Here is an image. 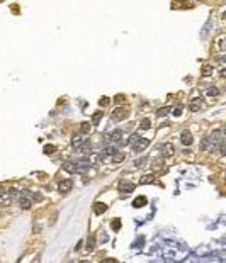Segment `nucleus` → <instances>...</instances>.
Masks as SVG:
<instances>
[{
  "label": "nucleus",
  "mask_w": 226,
  "mask_h": 263,
  "mask_svg": "<svg viewBox=\"0 0 226 263\" xmlns=\"http://www.w3.org/2000/svg\"><path fill=\"white\" fill-rule=\"evenodd\" d=\"M128 143L131 144V148H133L134 153L145 151V148L150 144V141H148V139H145V138H139V134H131V136H129V141H128Z\"/></svg>",
  "instance_id": "nucleus-1"
},
{
  "label": "nucleus",
  "mask_w": 226,
  "mask_h": 263,
  "mask_svg": "<svg viewBox=\"0 0 226 263\" xmlns=\"http://www.w3.org/2000/svg\"><path fill=\"white\" fill-rule=\"evenodd\" d=\"M160 151H162V156L163 158H170V156H173L175 148H173L172 143H163V144L160 146Z\"/></svg>",
  "instance_id": "nucleus-2"
},
{
  "label": "nucleus",
  "mask_w": 226,
  "mask_h": 263,
  "mask_svg": "<svg viewBox=\"0 0 226 263\" xmlns=\"http://www.w3.org/2000/svg\"><path fill=\"white\" fill-rule=\"evenodd\" d=\"M128 115H129V110H128L126 107H118V109L114 110V114H112V119H114V121H123Z\"/></svg>",
  "instance_id": "nucleus-3"
},
{
  "label": "nucleus",
  "mask_w": 226,
  "mask_h": 263,
  "mask_svg": "<svg viewBox=\"0 0 226 263\" xmlns=\"http://www.w3.org/2000/svg\"><path fill=\"white\" fill-rule=\"evenodd\" d=\"M72 187H73V182L70 180V178H65L63 182H60V185H58V190H60L61 194H68V192L72 190Z\"/></svg>",
  "instance_id": "nucleus-4"
},
{
  "label": "nucleus",
  "mask_w": 226,
  "mask_h": 263,
  "mask_svg": "<svg viewBox=\"0 0 226 263\" xmlns=\"http://www.w3.org/2000/svg\"><path fill=\"white\" fill-rule=\"evenodd\" d=\"M133 190H134V183H131V182H121L119 183V192H123V194H129Z\"/></svg>",
  "instance_id": "nucleus-5"
},
{
  "label": "nucleus",
  "mask_w": 226,
  "mask_h": 263,
  "mask_svg": "<svg viewBox=\"0 0 226 263\" xmlns=\"http://www.w3.org/2000/svg\"><path fill=\"white\" fill-rule=\"evenodd\" d=\"M180 141H182V144H184V146H190V144L194 143L192 134H190L189 131H184V133L180 134Z\"/></svg>",
  "instance_id": "nucleus-6"
},
{
  "label": "nucleus",
  "mask_w": 226,
  "mask_h": 263,
  "mask_svg": "<svg viewBox=\"0 0 226 263\" xmlns=\"http://www.w3.org/2000/svg\"><path fill=\"white\" fill-rule=\"evenodd\" d=\"M87 143H88V139H87V138H83L82 134H78V136H75V138H73V146H75V148H78V149L82 148V146H85Z\"/></svg>",
  "instance_id": "nucleus-7"
},
{
  "label": "nucleus",
  "mask_w": 226,
  "mask_h": 263,
  "mask_svg": "<svg viewBox=\"0 0 226 263\" xmlns=\"http://www.w3.org/2000/svg\"><path fill=\"white\" fill-rule=\"evenodd\" d=\"M107 138L111 139L112 143H119L121 138H123V131H121V129H116V131H112L111 136H107Z\"/></svg>",
  "instance_id": "nucleus-8"
},
{
  "label": "nucleus",
  "mask_w": 226,
  "mask_h": 263,
  "mask_svg": "<svg viewBox=\"0 0 226 263\" xmlns=\"http://www.w3.org/2000/svg\"><path fill=\"white\" fill-rule=\"evenodd\" d=\"M19 204H21V207L22 209H31V200L27 199V195L26 194H21V199H19Z\"/></svg>",
  "instance_id": "nucleus-9"
},
{
  "label": "nucleus",
  "mask_w": 226,
  "mask_h": 263,
  "mask_svg": "<svg viewBox=\"0 0 226 263\" xmlns=\"http://www.w3.org/2000/svg\"><path fill=\"white\" fill-rule=\"evenodd\" d=\"M106 211H107L106 204H102V202H95V204H93V212H95L97 216L102 214V212H106Z\"/></svg>",
  "instance_id": "nucleus-10"
},
{
  "label": "nucleus",
  "mask_w": 226,
  "mask_h": 263,
  "mask_svg": "<svg viewBox=\"0 0 226 263\" xmlns=\"http://www.w3.org/2000/svg\"><path fill=\"white\" fill-rule=\"evenodd\" d=\"M146 197H143V195H139V197H136L134 199V202H133V206L136 207V209H139V207H143V206H146Z\"/></svg>",
  "instance_id": "nucleus-11"
},
{
  "label": "nucleus",
  "mask_w": 226,
  "mask_h": 263,
  "mask_svg": "<svg viewBox=\"0 0 226 263\" xmlns=\"http://www.w3.org/2000/svg\"><path fill=\"white\" fill-rule=\"evenodd\" d=\"M199 109H201V100H199V99H194L192 102H190V110H192V112H197Z\"/></svg>",
  "instance_id": "nucleus-12"
},
{
  "label": "nucleus",
  "mask_w": 226,
  "mask_h": 263,
  "mask_svg": "<svg viewBox=\"0 0 226 263\" xmlns=\"http://www.w3.org/2000/svg\"><path fill=\"white\" fill-rule=\"evenodd\" d=\"M141 183L143 185H148V183H155V175H145L141 178Z\"/></svg>",
  "instance_id": "nucleus-13"
},
{
  "label": "nucleus",
  "mask_w": 226,
  "mask_h": 263,
  "mask_svg": "<svg viewBox=\"0 0 226 263\" xmlns=\"http://www.w3.org/2000/svg\"><path fill=\"white\" fill-rule=\"evenodd\" d=\"M104 115V110H99V112H95V114H93V117H92V124H99V121H100V117H102Z\"/></svg>",
  "instance_id": "nucleus-14"
},
{
  "label": "nucleus",
  "mask_w": 226,
  "mask_h": 263,
  "mask_svg": "<svg viewBox=\"0 0 226 263\" xmlns=\"http://www.w3.org/2000/svg\"><path fill=\"white\" fill-rule=\"evenodd\" d=\"M95 248V236H88V241H87V250L92 251Z\"/></svg>",
  "instance_id": "nucleus-15"
},
{
  "label": "nucleus",
  "mask_w": 226,
  "mask_h": 263,
  "mask_svg": "<svg viewBox=\"0 0 226 263\" xmlns=\"http://www.w3.org/2000/svg\"><path fill=\"white\" fill-rule=\"evenodd\" d=\"M170 112H172V109H170V107H163V109L157 110V115H158V117H163V115L170 114Z\"/></svg>",
  "instance_id": "nucleus-16"
},
{
  "label": "nucleus",
  "mask_w": 226,
  "mask_h": 263,
  "mask_svg": "<svg viewBox=\"0 0 226 263\" xmlns=\"http://www.w3.org/2000/svg\"><path fill=\"white\" fill-rule=\"evenodd\" d=\"M80 133H82V134L90 133V124H88V122H82V126H80Z\"/></svg>",
  "instance_id": "nucleus-17"
},
{
  "label": "nucleus",
  "mask_w": 226,
  "mask_h": 263,
  "mask_svg": "<svg viewBox=\"0 0 226 263\" xmlns=\"http://www.w3.org/2000/svg\"><path fill=\"white\" fill-rule=\"evenodd\" d=\"M0 199H2L3 202H10V195H9V192H5V190H2V188H0Z\"/></svg>",
  "instance_id": "nucleus-18"
},
{
  "label": "nucleus",
  "mask_w": 226,
  "mask_h": 263,
  "mask_svg": "<svg viewBox=\"0 0 226 263\" xmlns=\"http://www.w3.org/2000/svg\"><path fill=\"white\" fill-rule=\"evenodd\" d=\"M151 166H153V170H158V168H162V165H163V160H158V158H155L153 161H151Z\"/></svg>",
  "instance_id": "nucleus-19"
},
{
  "label": "nucleus",
  "mask_w": 226,
  "mask_h": 263,
  "mask_svg": "<svg viewBox=\"0 0 226 263\" xmlns=\"http://www.w3.org/2000/svg\"><path fill=\"white\" fill-rule=\"evenodd\" d=\"M123 160H124V154H123V153H114V156H112V161H114V163L123 161Z\"/></svg>",
  "instance_id": "nucleus-20"
},
{
  "label": "nucleus",
  "mask_w": 226,
  "mask_h": 263,
  "mask_svg": "<svg viewBox=\"0 0 226 263\" xmlns=\"http://www.w3.org/2000/svg\"><path fill=\"white\" fill-rule=\"evenodd\" d=\"M208 95H209V97H216V95H219V90H218V88H209V90H208Z\"/></svg>",
  "instance_id": "nucleus-21"
},
{
  "label": "nucleus",
  "mask_w": 226,
  "mask_h": 263,
  "mask_svg": "<svg viewBox=\"0 0 226 263\" xmlns=\"http://www.w3.org/2000/svg\"><path fill=\"white\" fill-rule=\"evenodd\" d=\"M139 127H141V129H148V127H150V119H143Z\"/></svg>",
  "instance_id": "nucleus-22"
},
{
  "label": "nucleus",
  "mask_w": 226,
  "mask_h": 263,
  "mask_svg": "<svg viewBox=\"0 0 226 263\" xmlns=\"http://www.w3.org/2000/svg\"><path fill=\"white\" fill-rule=\"evenodd\" d=\"M211 73H213V68H211V66H204V70H202V75H204V76H209Z\"/></svg>",
  "instance_id": "nucleus-23"
},
{
  "label": "nucleus",
  "mask_w": 226,
  "mask_h": 263,
  "mask_svg": "<svg viewBox=\"0 0 226 263\" xmlns=\"http://www.w3.org/2000/svg\"><path fill=\"white\" fill-rule=\"evenodd\" d=\"M114 102H116V104H123V102H124V95H116Z\"/></svg>",
  "instance_id": "nucleus-24"
},
{
  "label": "nucleus",
  "mask_w": 226,
  "mask_h": 263,
  "mask_svg": "<svg viewBox=\"0 0 226 263\" xmlns=\"http://www.w3.org/2000/svg\"><path fill=\"white\" fill-rule=\"evenodd\" d=\"M54 149H56V148H54V146H46V148H44V153L51 154V153H54Z\"/></svg>",
  "instance_id": "nucleus-25"
},
{
  "label": "nucleus",
  "mask_w": 226,
  "mask_h": 263,
  "mask_svg": "<svg viewBox=\"0 0 226 263\" xmlns=\"http://www.w3.org/2000/svg\"><path fill=\"white\" fill-rule=\"evenodd\" d=\"M121 227V221H112V229H119Z\"/></svg>",
  "instance_id": "nucleus-26"
},
{
  "label": "nucleus",
  "mask_w": 226,
  "mask_h": 263,
  "mask_svg": "<svg viewBox=\"0 0 226 263\" xmlns=\"http://www.w3.org/2000/svg\"><path fill=\"white\" fill-rule=\"evenodd\" d=\"M107 104H109L107 99H100V105H107Z\"/></svg>",
  "instance_id": "nucleus-27"
},
{
  "label": "nucleus",
  "mask_w": 226,
  "mask_h": 263,
  "mask_svg": "<svg viewBox=\"0 0 226 263\" xmlns=\"http://www.w3.org/2000/svg\"><path fill=\"white\" fill-rule=\"evenodd\" d=\"M173 114H175V115H180V114H182V109H175Z\"/></svg>",
  "instance_id": "nucleus-28"
}]
</instances>
